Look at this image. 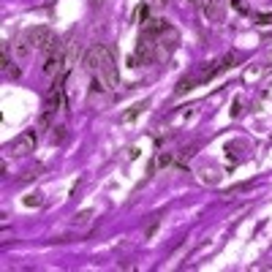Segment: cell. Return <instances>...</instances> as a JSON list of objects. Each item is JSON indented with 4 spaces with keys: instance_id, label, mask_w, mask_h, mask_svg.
<instances>
[{
    "instance_id": "1",
    "label": "cell",
    "mask_w": 272,
    "mask_h": 272,
    "mask_svg": "<svg viewBox=\"0 0 272 272\" xmlns=\"http://www.w3.org/2000/svg\"><path fill=\"white\" fill-rule=\"evenodd\" d=\"M84 68L98 76V82L106 90H114L117 82H120V79H117V63H114L109 46H104V44H95L93 49L84 55Z\"/></svg>"
},
{
    "instance_id": "2",
    "label": "cell",
    "mask_w": 272,
    "mask_h": 272,
    "mask_svg": "<svg viewBox=\"0 0 272 272\" xmlns=\"http://www.w3.org/2000/svg\"><path fill=\"white\" fill-rule=\"evenodd\" d=\"M177 41H180L177 30H174V27H166L158 36V44H155V60H169L171 52L177 49Z\"/></svg>"
},
{
    "instance_id": "3",
    "label": "cell",
    "mask_w": 272,
    "mask_h": 272,
    "mask_svg": "<svg viewBox=\"0 0 272 272\" xmlns=\"http://www.w3.org/2000/svg\"><path fill=\"white\" fill-rule=\"evenodd\" d=\"M36 150V133L33 131H25L19 133L17 139L8 145V152H11L14 158H22V155H30V152Z\"/></svg>"
},
{
    "instance_id": "4",
    "label": "cell",
    "mask_w": 272,
    "mask_h": 272,
    "mask_svg": "<svg viewBox=\"0 0 272 272\" xmlns=\"http://www.w3.org/2000/svg\"><path fill=\"white\" fill-rule=\"evenodd\" d=\"M52 38H55V33H52L46 25H36V27L27 30V41H30L33 49H44L46 52V46L52 44Z\"/></svg>"
},
{
    "instance_id": "5",
    "label": "cell",
    "mask_w": 272,
    "mask_h": 272,
    "mask_svg": "<svg viewBox=\"0 0 272 272\" xmlns=\"http://www.w3.org/2000/svg\"><path fill=\"white\" fill-rule=\"evenodd\" d=\"M199 6H202V14L212 22H221L223 14H226V0H199Z\"/></svg>"
},
{
    "instance_id": "6",
    "label": "cell",
    "mask_w": 272,
    "mask_h": 272,
    "mask_svg": "<svg viewBox=\"0 0 272 272\" xmlns=\"http://www.w3.org/2000/svg\"><path fill=\"white\" fill-rule=\"evenodd\" d=\"M166 19H158V17H152V19H147L145 25H142V33H152V36H161V33L166 30Z\"/></svg>"
},
{
    "instance_id": "7",
    "label": "cell",
    "mask_w": 272,
    "mask_h": 272,
    "mask_svg": "<svg viewBox=\"0 0 272 272\" xmlns=\"http://www.w3.org/2000/svg\"><path fill=\"white\" fill-rule=\"evenodd\" d=\"M44 71L49 76H55V74H60L63 71V55H49L46 57V65H44Z\"/></svg>"
},
{
    "instance_id": "8",
    "label": "cell",
    "mask_w": 272,
    "mask_h": 272,
    "mask_svg": "<svg viewBox=\"0 0 272 272\" xmlns=\"http://www.w3.org/2000/svg\"><path fill=\"white\" fill-rule=\"evenodd\" d=\"M234 63H237V55H234V52H226V55L221 57V63H218V71L234 68Z\"/></svg>"
},
{
    "instance_id": "9",
    "label": "cell",
    "mask_w": 272,
    "mask_h": 272,
    "mask_svg": "<svg viewBox=\"0 0 272 272\" xmlns=\"http://www.w3.org/2000/svg\"><path fill=\"white\" fill-rule=\"evenodd\" d=\"M193 84H196V79H190V76H185V79H180V82H177L174 93H177V95H183V93H188V90H193Z\"/></svg>"
},
{
    "instance_id": "10",
    "label": "cell",
    "mask_w": 272,
    "mask_h": 272,
    "mask_svg": "<svg viewBox=\"0 0 272 272\" xmlns=\"http://www.w3.org/2000/svg\"><path fill=\"white\" fill-rule=\"evenodd\" d=\"M142 109H147V101H142V104H133V106L128 109L126 114H123V120H126V123H128V120H133V117H136V114L142 112Z\"/></svg>"
},
{
    "instance_id": "11",
    "label": "cell",
    "mask_w": 272,
    "mask_h": 272,
    "mask_svg": "<svg viewBox=\"0 0 272 272\" xmlns=\"http://www.w3.org/2000/svg\"><path fill=\"white\" fill-rule=\"evenodd\" d=\"M33 46H30V41H17L14 44V52H17V57H27V52H30Z\"/></svg>"
},
{
    "instance_id": "12",
    "label": "cell",
    "mask_w": 272,
    "mask_h": 272,
    "mask_svg": "<svg viewBox=\"0 0 272 272\" xmlns=\"http://www.w3.org/2000/svg\"><path fill=\"white\" fill-rule=\"evenodd\" d=\"M202 180H204V183H209V185H215L218 180H221V174H218L215 169H204L202 171Z\"/></svg>"
},
{
    "instance_id": "13",
    "label": "cell",
    "mask_w": 272,
    "mask_h": 272,
    "mask_svg": "<svg viewBox=\"0 0 272 272\" xmlns=\"http://www.w3.org/2000/svg\"><path fill=\"white\" fill-rule=\"evenodd\" d=\"M90 218H93V209H82L79 215L74 218V223H79V226H84V223H90Z\"/></svg>"
},
{
    "instance_id": "14",
    "label": "cell",
    "mask_w": 272,
    "mask_h": 272,
    "mask_svg": "<svg viewBox=\"0 0 272 272\" xmlns=\"http://www.w3.org/2000/svg\"><path fill=\"white\" fill-rule=\"evenodd\" d=\"M171 161H174L171 158V152H161L158 155V166H171Z\"/></svg>"
},
{
    "instance_id": "15",
    "label": "cell",
    "mask_w": 272,
    "mask_h": 272,
    "mask_svg": "<svg viewBox=\"0 0 272 272\" xmlns=\"http://www.w3.org/2000/svg\"><path fill=\"white\" fill-rule=\"evenodd\" d=\"M155 231H158V221H152V223H150V226H147L145 237H147V240H150V237H152V234H155Z\"/></svg>"
},
{
    "instance_id": "16",
    "label": "cell",
    "mask_w": 272,
    "mask_h": 272,
    "mask_svg": "<svg viewBox=\"0 0 272 272\" xmlns=\"http://www.w3.org/2000/svg\"><path fill=\"white\" fill-rule=\"evenodd\" d=\"M259 22H261V25H270V22H272V17H267V14H261V17H259Z\"/></svg>"
},
{
    "instance_id": "17",
    "label": "cell",
    "mask_w": 272,
    "mask_h": 272,
    "mask_svg": "<svg viewBox=\"0 0 272 272\" xmlns=\"http://www.w3.org/2000/svg\"><path fill=\"white\" fill-rule=\"evenodd\" d=\"M185 3H199V0H185Z\"/></svg>"
},
{
    "instance_id": "18",
    "label": "cell",
    "mask_w": 272,
    "mask_h": 272,
    "mask_svg": "<svg viewBox=\"0 0 272 272\" xmlns=\"http://www.w3.org/2000/svg\"><path fill=\"white\" fill-rule=\"evenodd\" d=\"M270 60H272V55H270Z\"/></svg>"
},
{
    "instance_id": "19",
    "label": "cell",
    "mask_w": 272,
    "mask_h": 272,
    "mask_svg": "<svg viewBox=\"0 0 272 272\" xmlns=\"http://www.w3.org/2000/svg\"><path fill=\"white\" fill-rule=\"evenodd\" d=\"M98 3H101V0H98Z\"/></svg>"
}]
</instances>
